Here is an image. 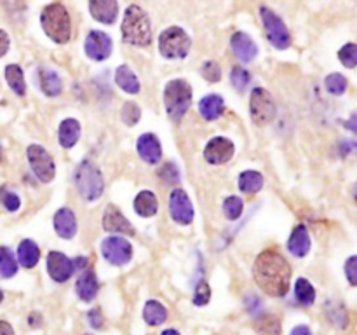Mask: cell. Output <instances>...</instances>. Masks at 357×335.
<instances>
[{"mask_svg": "<svg viewBox=\"0 0 357 335\" xmlns=\"http://www.w3.org/2000/svg\"><path fill=\"white\" fill-rule=\"evenodd\" d=\"M253 276L263 293L270 297H284L289 292L291 267L284 255L270 248L256 257Z\"/></svg>", "mask_w": 357, "mask_h": 335, "instance_id": "obj_1", "label": "cell"}, {"mask_svg": "<svg viewBox=\"0 0 357 335\" xmlns=\"http://www.w3.org/2000/svg\"><path fill=\"white\" fill-rule=\"evenodd\" d=\"M122 40L129 46L147 47L152 42V25L150 18L140 6L133 4L126 9L120 25Z\"/></svg>", "mask_w": 357, "mask_h": 335, "instance_id": "obj_2", "label": "cell"}, {"mask_svg": "<svg viewBox=\"0 0 357 335\" xmlns=\"http://www.w3.org/2000/svg\"><path fill=\"white\" fill-rule=\"evenodd\" d=\"M40 25L53 42L67 44L72 39V20L63 4L46 6L40 13Z\"/></svg>", "mask_w": 357, "mask_h": 335, "instance_id": "obj_3", "label": "cell"}, {"mask_svg": "<svg viewBox=\"0 0 357 335\" xmlns=\"http://www.w3.org/2000/svg\"><path fill=\"white\" fill-rule=\"evenodd\" d=\"M74 180L79 194L86 201H98L105 191V180H103L102 171H100L98 164L89 159H84L77 166Z\"/></svg>", "mask_w": 357, "mask_h": 335, "instance_id": "obj_4", "label": "cell"}, {"mask_svg": "<svg viewBox=\"0 0 357 335\" xmlns=\"http://www.w3.org/2000/svg\"><path fill=\"white\" fill-rule=\"evenodd\" d=\"M192 103V88L183 79L168 82L164 89V107L173 120H182Z\"/></svg>", "mask_w": 357, "mask_h": 335, "instance_id": "obj_5", "label": "cell"}, {"mask_svg": "<svg viewBox=\"0 0 357 335\" xmlns=\"http://www.w3.org/2000/svg\"><path fill=\"white\" fill-rule=\"evenodd\" d=\"M192 47L190 36L182 26H169L159 36V53L166 60H185Z\"/></svg>", "mask_w": 357, "mask_h": 335, "instance_id": "obj_6", "label": "cell"}, {"mask_svg": "<svg viewBox=\"0 0 357 335\" xmlns=\"http://www.w3.org/2000/svg\"><path fill=\"white\" fill-rule=\"evenodd\" d=\"M260 18H262L263 30H265L267 40L276 49H287L291 46V33L283 20L272 11V9L262 6L260 8Z\"/></svg>", "mask_w": 357, "mask_h": 335, "instance_id": "obj_7", "label": "cell"}, {"mask_svg": "<svg viewBox=\"0 0 357 335\" xmlns=\"http://www.w3.org/2000/svg\"><path fill=\"white\" fill-rule=\"evenodd\" d=\"M276 102L265 88H255L249 96V114L256 126H267L276 117Z\"/></svg>", "mask_w": 357, "mask_h": 335, "instance_id": "obj_8", "label": "cell"}, {"mask_svg": "<svg viewBox=\"0 0 357 335\" xmlns=\"http://www.w3.org/2000/svg\"><path fill=\"white\" fill-rule=\"evenodd\" d=\"M26 157H29V164L32 168L33 175L42 184H49L54 178V175H56V164H54L53 155L42 145L33 143L26 148Z\"/></svg>", "mask_w": 357, "mask_h": 335, "instance_id": "obj_9", "label": "cell"}, {"mask_svg": "<svg viewBox=\"0 0 357 335\" xmlns=\"http://www.w3.org/2000/svg\"><path fill=\"white\" fill-rule=\"evenodd\" d=\"M102 254L109 264L122 267V265L129 264L133 258V247L122 236H110L103 240Z\"/></svg>", "mask_w": 357, "mask_h": 335, "instance_id": "obj_10", "label": "cell"}, {"mask_svg": "<svg viewBox=\"0 0 357 335\" xmlns=\"http://www.w3.org/2000/svg\"><path fill=\"white\" fill-rule=\"evenodd\" d=\"M84 49L89 60L105 61L112 54L113 42L109 33L102 32V30H91L86 37Z\"/></svg>", "mask_w": 357, "mask_h": 335, "instance_id": "obj_11", "label": "cell"}, {"mask_svg": "<svg viewBox=\"0 0 357 335\" xmlns=\"http://www.w3.org/2000/svg\"><path fill=\"white\" fill-rule=\"evenodd\" d=\"M169 213L180 226H190L193 222L192 201L183 189H175L169 196Z\"/></svg>", "mask_w": 357, "mask_h": 335, "instance_id": "obj_12", "label": "cell"}, {"mask_svg": "<svg viewBox=\"0 0 357 335\" xmlns=\"http://www.w3.org/2000/svg\"><path fill=\"white\" fill-rule=\"evenodd\" d=\"M234 152L235 147L232 143V140H228L225 137H214L207 141L206 148H204V159L209 164L220 166L230 161L234 157Z\"/></svg>", "mask_w": 357, "mask_h": 335, "instance_id": "obj_13", "label": "cell"}, {"mask_svg": "<svg viewBox=\"0 0 357 335\" xmlns=\"http://www.w3.org/2000/svg\"><path fill=\"white\" fill-rule=\"evenodd\" d=\"M103 229L109 233L117 234V236H134V229L129 220L122 215L116 205H109L103 213Z\"/></svg>", "mask_w": 357, "mask_h": 335, "instance_id": "obj_14", "label": "cell"}, {"mask_svg": "<svg viewBox=\"0 0 357 335\" xmlns=\"http://www.w3.org/2000/svg\"><path fill=\"white\" fill-rule=\"evenodd\" d=\"M47 272H49L51 279L56 283H65L72 278L74 274V264L72 258L61 251H49L47 254Z\"/></svg>", "mask_w": 357, "mask_h": 335, "instance_id": "obj_15", "label": "cell"}, {"mask_svg": "<svg viewBox=\"0 0 357 335\" xmlns=\"http://www.w3.org/2000/svg\"><path fill=\"white\" fill-rule=\"evenodd\" d=\"M230 47L235 58L241 60L242 63H249L258 56V46L246 32H235L230 39Z\"/></svg>", "mask_w": 357, "mask_h": 335, "instance_id": "obj_16", "label": "cell"}, {"mask_svg": "<svg viewBox=\"0 0 357 335\" xmlns=\"http://www.w3.org/2000/svg\"><path fill=\"white\" fill-rule=\"evenodd\" d=\"M89 13L98 23L113 25L119 16V4L117 0H89Z\"/></svg>", "mask_w": 357, "mask_h": 335, "instance_id": "obj_17", "label": "cell"}, {"mask_svg": "<svg viewBox=\"0 0 357 335\" xmlns=\"http://www.w3.org/2000/svg\"><path fill=\"white\" fill-rule=\"evenodd\" d=\"M75 292H77V297L82 302H93L96 299V295L100 292V281L98 276H96V272L93 269L86 267L81 272V276L77 278V283H75Z\"/></svg>", "mask_w": 357, "mask_h": 335, "instance_id": "obj_18", "label": "cell"}, {"mask_svg": "<svg viewBox=\"0 0 357 335\" xmlns=\"http://www.w3.org/2000/svg\"><path fill=\"white\" fill-rule=\"evenodd\" d=\"M136 148L140 157L143 159L145 162H148V164H157V162L162 159L161 141H159V138L155 137V134L152 133L141 134L136 141Z\"/></svg>", "mask_w": 357, "mask_h": 335, "instance_id": "obj_19", "label": "cell"}, {"mask_svg": "<svg viewBox=\"0 0 357 335\" xmlns=\"http://www.w3.org/2000/svg\"><path fill=\"white\" fill-rule=\"evenodd\" d=\"M54 231L63 240H72L77 234V219L70 208H60L54 213Z\"/></svg>", "mask_w": 357, "mask_h": 335, "instance_id": "obj_20", "label": "cell"}, {"mask_svg": "<svg viewBox=\"0 0 357 335\" xmlns=\"http://www.w3.org/2000/svg\"><path fill=\"white\" fill-rule=\"evenodd\" d=\"M310 234H308L307 227L296 226L293 229V233H291L289 240H287V251L293 257L303 258L310 251Z\"/></svg>", "mask_w": 357, "mask_h": 335, "instance_id": "obj_21", "label": "cell"}, {"mask_svg": "<svg viewBox=\"0 0 357 335\" xmlns=\"http://www.w3.org/2000/svg\"><path fill=\"white\" fill-rule=\"evenodd\" d=\"M37 79H39V86L42 89V93L49 98H56V96L61 95V89H63V84H61L60 75L56 74L51 68H39L37 72Z\"/></svg>", "mask_w": 357, "mask_h": 335, "instance_id": "obj_22", "label": "cell"}, {"mask_svg": "<svg viewBox=\"0 0 357 335\" xmlns=\"http://www.w3.org/2000/svg\"><path fill=\"white\" fill-rule=\"evenodd\" d=\"M16 260L23 269H32L39 264L40 260V248L37 247L35 241L23 240L18 247V254H16Z\"/></svg>", "mask_w": 357, "mask_h": 335, "instance_id": "obj_23", "label": "cell"}, {"mask_svg": "<svg viewBox=\"0 0 357 335\" xmlns=\"http://www.w3.org/2000/svg\"><path fill=\"white\" fill-rule=\"evenodd\" d=\"M199 112L206 120H216L225 112V100L220 95H207L199 102Z\"/></svg>", "mask_w": 357, "mask_h": 335, "instance_id": "obj_24", "label": "cell"}, {"mask_svg": "<svg viewBox=\"0 0 357 335\" xmlns=\"http://www.w3.org/2000/svg\"><path fill=\"white\" fill-rule=\"evenodd\" d=\"M133 208L140 217H143V219H150V217H154L159 210L157 196L150 191H141L140 194L134 198Z\"/></svg>", "mask_w": 357, "mask_h": 335, "instance_id": "obj_25", "label": "cell"}, {"mask_svg": "<svg viewBox=\"0 0 357 335\" xmlns=\"http://www.w3.org/2000/svg\"><path fill=\"white\" fill-rule=\"evenodd\" d=\"M81 138V123L77 119H65L60 124L58 140L63 148H72Z\"/></svg>", "mask_w": 357, "mask_h": 335, "instance_id": "obj_26", "label": "cell"}, {"mask_svg": "<svg viewBox=\"0 0 357 335\" xmlns=\"http://www.w3.org/2000/svg\"><path fill=\"white\" fill-rule=\"evenodd\" d=\"M116 84L119 86L122 91H126L127 95H136V93H140L141 88L136 74H134L127 65H120L116 70Z\"/></svg>", "mask_w": 357, "mask_h": 335, "instance_id": "obj_27", "label": "cell"}, {"mask_svg": "<svg viewBox=\"0 0 357 335\" xmlns=\"http://www.w3.org/2000/svg\"><path fill=\"white\" fill-rule=\"evenodd\" d=\"M143 320L148 327H159L168 320V309L159 300H148L143 307Z\"/></svg>", "mask_w": 357, "mask_h": 335, "instance_id": "obj_28", "label": "cell"}, {"mask_svg": "<svg viewBox=\"0 0 357 335\" xmlns=\"http://www.w3.org/2000/svg\"><path fill=\"white\" fill-rule=\"evenodd\" d=\"M239 189L244 194H256L263 189V177L255 170H246L239 175Z\"/></svg>", "mask_w": 357, "mask_h": 335, "instance_id": "obj_29", "label": "cell"}, {"mask_svg": "<svg viewBox=\"0 0 357 335\" xmlns=\"http://www.w3.org/2000/svg\"><path fill=\"white\" fill-rule=\"evenodd\" d=\"M6 81H8L9 88H11L16 95L18 96L26 95L25 74H23L19 65H8V67H6Z\"/></svg>", "mask_w": 357, "mask_h": 335, "instance_id": "obj_30", "label": "cell"}, {"mask_svg": "<svg viewBox=\"0 0 357 335\" xmlns=\"http://www.w3.org/2000/svg\"><path fill=\"white\" fill-rule=\"evenodd\" d=\"M294 297L296 302L303 307H310L315 302V288L307 278H298L294 283Z\"/></svg>", "mask_w": 357, "mask_h": 335, "instance_id": "obj_31", "label": "cell"}, {"mask_svg": "<svg viewBox=\"0 0 357 335\" xmlns=\"http://www.w3.org/2000/svg\"><path fill=\"white\" fill-rule=\"evenodd\" d=\"M18 272L16 255L8 247H0V276L6 279L13 278Z\"/></svg>", "mask_w": 357, "mask_h": 335, "instance_id": "obj_32", "label": "cell"}, {"mask_svg": "<svg viewBox=\"0 0 357 335\" xmlns=\"http://www.w3.org/2000/svg\"><path fill=\"white\" fill-rule=\"evenodd\" d=\"M255 328L260 335H280V321L273 314H260Z\"/></svg>", "mask_w": 357, "mask_h": 335, "instance_id": "obj_33", "label": "cell"}, {"mask_svg": "<svg viewBox=\"0 0 357 335\" xmlns=\"http://www.w3.org/2000/svg\"><path fill=\"white\" fill-rule=\"evenodd\" d=\"M244 210V201L239 196H228L223 203V213L228 220H239Z\"/></svg>", "mask_w": 357, "mask_h": 335, "instance_id": "obj_34", "label": "cell"}, {"mask_svg": "<svg viewBox=\"0 0 357 335\" xmlns=\"http://www.w3.org/2000/svg\"><path fill=\"white\" fill-rule=\"evenodd\" d=\"M324 88L329 95H335V96L343 95V93L347 91V79L343 77L342 74L333 72V74H329L328 77L324 79Z\"/></svg>", "mask_w": 357, "mask_h": 335, "instance_id": "obj_35", "label": "cell"}, {"mask_svg": "<svg viewBox=\"0 0 357 335\" xmlns=\"http://www.w3.org/2000/svg\"><path fill=\"white\" fill-rule=\"evenodd\" d=\"M338 60L343 67L354 68L357 65V46L354 42L345 44L342 49L338 51Z\"/></svg>", "mask_w": 357, "mask_h": 335, "instance_id": "obj_36", "label": "cell"}, {"mask_svg": "<svg viewBox=\"0 0 357 335\" xmlns=\"http://www.w3.org/2000/svg\"><path fill=\"white\" fill-rule=\"evenodd\" d=\"M159 178H161L164 184L168 185H176L180 182V171H178V166L175 162H166L162 166L161 170H159Z\"/></svg>", "mask_w": 357, "mask_h": 335, "instance_id": "obj_37", "label": "cell"}, {"mask_svg": "<svg viewBox=\"0 0 357 335\" xmlns=\"http://www.w3.org/2000/svg\"><path fill=\"white\" fill-rule=\"evenodd\" d=\"M120 117H122V120L127 124V126H134L141 117L140 107H138L134 102H126L124 103L122 110H120Z\"/></svg>", "mask_w": 357, "mask_h": 335, "instance_id": "obj_38", "label": "cell"}, {"mask_svg": "<svg viewBox=\"0 0 357 335\" xmlns=\"http://www.w3.org/2000/svg\"><path fill=\"white\" fill-rule=\"evenodd\" d=\"M249 81H251V75H249V72L246 68L234 67L230 70V82L237 91H242L249 84Z\"/></svg>", "mask_w": 357, "mask_h": 335, "instance_id": "obj_39", "label": "cell"}, {"mask_svg": "<svg viewBox=\"0 0 357 335\" xmlns=\"http://www.w3.org/2000/svg\"><path fill=\"white\" fill-rule=\"evenodd\" d=\"M0 201H2L4 208L11 213L18 212L22 208V199H19V196L16 192L9 191V189H2L0 191Z\"/></svg>", "mask_w": 357, "mask_h": 335, "instance_id": "obj_40", "label": "cell"}, {"mask_svg": "<svg viewBox=\"0 0 357 335\" xmlns=\"http://www.w3.org/2000/svg\"><path fill=\"white\" fill-rule=\"evenodd\" d=\"M200 74L207 82H218L221 79V68L216 61H206L200 67Z\"/></svg>", "mask_w": 357, "mask_h": 335, "instance_id": "obj_41", "label": "cell"}, {"mask_svg": "<svg viewBox=\"0 0 357 335\" xmlns=\"http://www.w3.org/2000/svg\"><path fill=\"white\" fill-rule=\"evenodd\" d=\"M211 299V288L206 281L197 283L196 290H193V304L196 306H206Z\"/></svg>", "mask_w": 357, "mask_h": 335, "instance_id": "obj_42", "label": "cell"}, {"mask_svg": "<svg viewBox=\"0 0 357 335\" xmlns=\"http://www.w3.org/2000/svg\"><path fill=\"white\" fill-rule=\"evenodd\" d=\"M345 276L349 279V283L352 286L357 285V258L350 257L349 260L345 262Z\"/></svg>", "mask_w": 357, "mask_h": 335, "instance_id": "obj_43", "label": "cell"}, {"mask_svg": "<svg viewBox=\"0 0 357 335\" xmlns=\"http://www.w3.org/2000/svg\"><path fill=\"white\" fill-rule=\"evenodd\" d=\"M88 321H89V325H91L93 328H96V330H98V328H102L103 327V314H102V311L100 309H91L88 313Z\"/></svg>", "mask_w": 357, "mask_h": 335, "instance_id": "obj_44", "label": "cell"}, {"mask_svg": "<svg viewBox=\"0 0 357 335\" xmlns=\"http://www.w3.org/2000/svg\"><path fill=\"white\" fill-rule=\"evenodd\" d=\"M9 46H11V40H9V36L4 32V30H0V58L4 56L6 53H8Z\"/></svg>", "mask_w": 357, "mask_h": 335, "instance_id": "obj_45", "label": "cell"}, {"mask_svg": "<svg viewBox=\"0 0 357 335\" xmlns=\"http://www.w3.org/2000/svg\"><path fill=\"white\" fill-rule=\"evenodd\" d=\"M72 264H74V271H84L86 267L89 265V258L88 257H77L72 260Z\"/></svg>", "mask_w": 357, "mask_h": 335, "instance_id": "obj_46", "label": "cell"}, {"mask_svg": "<svg viewBox=\"0 0 357 335\" xmlns=\"http://www.w3.org/2000/svg\"><path fill=\"white\" fill-rule=\"evenodd\" d=\"M0 335H16L13 325H9L4 320H0Z\"/></svg>", "mask_w": 357, "mask_h": 335, "instance_id": "obj_47", "label": "cell"}, {"mask_svg": "<svg viewBox=\"0 0 357 335\" xmlns=\"http://www.w3.org/2000/svg\"><path fill=\"white\" fill-rule=\"evenodd\" d=\"M289 335H314V334H312V330L307 327V325H298V327H294L293 330H291Z\"/></svg>", "mask_w": 357, "mask_h": 335, "instance_id": "obj_48", "label": "cell"}, {"mask_svg": "<svg viewBox=\"0 0 357 335\" xmlns=\"http://www.w3.org/2000/svg\"><path fill=\"white\" fill-rule=\"evenodd\" d=\"M161 335H182V334H180L178 330H175V328H168V330L162 332Z\"/></svg>", "mask_w": 357, "mask_h": 335, "instance_id": "obj_49", "label": "cell"}, {"mask_svg": "<svg viewBox=\"0 0 357 335\" xmlns=\"http://www.w3.org/2000/svg\"><path fill=\"white\" fill-rule=\"evenodd\" d=\"M2 300H4V292L0 290V302H2Z\"/></svg>", "mask_w": 357, "mask_h": 335, "instance_id": "obj_50", "label": "cell"}, {"mask_svg": "<svg viewBox=\"0 0 357 335\" xmlns=\"http://www.w3.org/2000/svg\"><path fill=\"white\" fill-rule=\"evenodd\" d=\"M0 159H2V154H0Z\"/></svg>", "mask_w": 357, "mask_h": 335, "instance_id": "obj_51", "label": "cell"}, {"mask_svg": "<svg viewBox=\"0 0 357 335\" xmlns=\"http://www.w3.org/2000/svg\"><path fill=\"white\" fill-rule=\"evenodd\" d=\"M84 335H91V334H84Z\"/></svg>", "mask_w": 357, "mask_h": 335, "instance_id": "obj_52", "label": "cell"}]
</instances>
